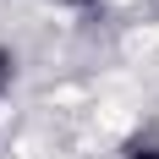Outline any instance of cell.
Listing matches in <instances>:
<instances>
[{
  "label": "cell",
  "mask_w": 159,
  "mask_h": 159,
  "mask_svg": "<svg viewBox=\"0 0 159 159\" xmlns=\"http://www.w3.org/2000/svg\"><path fill=\"white\" fill-rule=\"evenodd\" d=\"M126 159H159V137H132V143H126Z\"/></svg>",
  "instance_id": "cell-1"
},
{
  "label": "cell",
  "mask_w": 159,
  "mask_h": 159,
  "mask_svg": "<svg viewBox=\"0 0 159 159\" xmlns=\"http://www.w3.org/2000/svg\"><path fill=\"white\" fill-rule=\"evenodd\" d=\"M6 77H11V55L0 49V88H6Z\"/></svg>",
  "instance_id": "cell-2"
},
{
  "label": "cell",
  "mask_w": 159,
  "mask_h": 159,
  "mask_svg": "<svg viewBox=\"0 0 159 159\" xmlns=\"http://www.w3.org/2000/svg\"><path fill=\"white\" fill-rule=\"evenodd\" d=\"M71 6H93V0H71Z\"/></svg>",
  "instance_id": "cell-3"
}]
</instances>
